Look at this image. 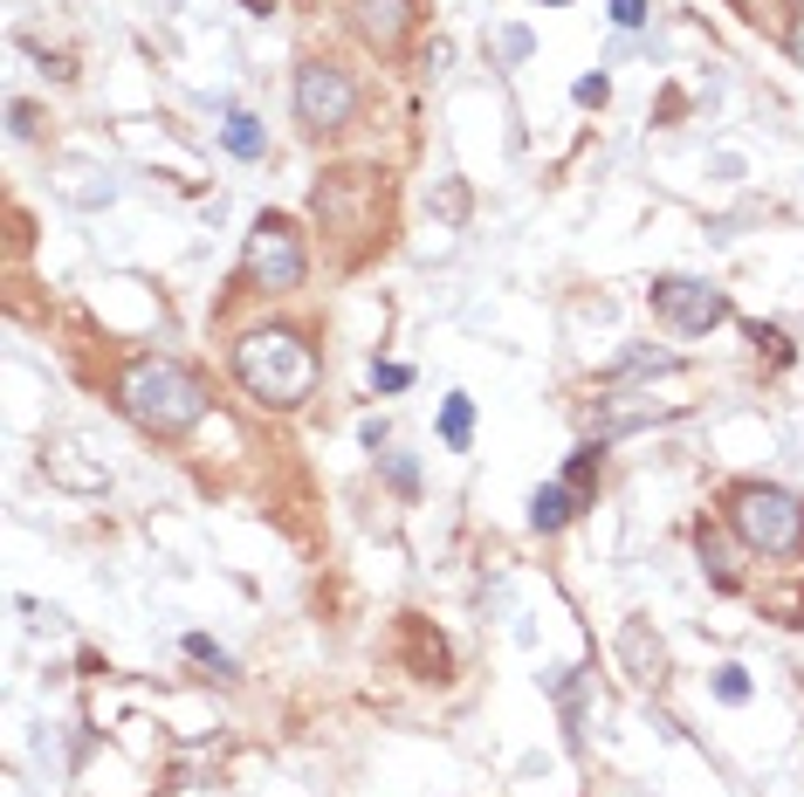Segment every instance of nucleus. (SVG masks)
<instances>
[{
  "instance_id": "dca6fc26",
  "label": "nucleus",
  "mask_w": 804,
  "mask_h": 797,
  "mask_svg": "<svg viewBox=\"0 0 804 797\" xmlns=\"http://www.w3.org/2000/svg\"><path fill=\"white\" fill-rule=\"evenodd\" d=\"M612 21H619V29H639V21H646V0H612Z\"/></svg>"
},
{
  "instance_id": "9d476101",
  "label": "nucleus",
  "mask_w": 804,
  "mask_h": 797,
  "mask_svg": "<svg viewBox=\"0 0 804 797\" xmlns=\"http://www.w3.org/2000/svg\"><path fill=\"white\" fill-rule=\"evenodd\" d=\"M619 653H626V667H633V681H660V639H646V626L633 619L626 633H619Z\"/></svg>"
},
{
  "instance_id": "f3484780",
  "label": "nucleus",
  "mask_w": 804,
  "mask_h": 797,
  "mask_svg": "<svg viewBox=\"0 0 804 797\" xmlns=\"http://www.w3.org/2000/svg\"><path fill=\"white\" fill-rule=\"evenodd\" d=\"M372 378L385 385V392H399V385H412V372H406V365H372Z\"/></svg>"
},
{
  "instance_id": "6ab92c4d",
  "label": "nucleus",
  "mask_w": 804,
  "mask_h": 797,
  "mask_svg": "<svg viewBox=\"0 0 804 797\" xmlns=\"http://www.w3.org/2000/svg\"><path fill=\"white\" fill-rule=\"evenodd\" d=\"M241 8H248V14H275V0H241Z\"/></svg>"
},
{
  "instance_id": "20e7f679",
  "label": "nucleus",
  "mask_w": 804,
  "mask_h": 797,
  "mask_svg": "<svg viewBox=\"0 0 804 797\" xmlns=\"http://www.w3.org/2000/svg\"><path fill=\"white\" fill-rule=\"evenodd\" d=\"M248 282H254V289H269V296H282V289H296V282H303V235L282 214L254 220V235H248Z\"/></svg>"
},
{
  "instance_id": "423d86ee",
  "label": "nucleus",
  "mask_w": 804,
  "mask_h": 797,
  "mask_svg": "<svg viewBox=\"0 0 804 797\" xmlns=\"http://www.w3.org/2000/svg\"><path fill=\"white\" fill-rule=\"evenodd\" d=\"M654 310L673 323V330H715L722 317H729V296L709 289V282H694V275H660L654 282Z\"/></svg>"
},
{
  "instance_id": "2eb2a0df",
  "label": "nucleus",
  "mask_w": 804,
  "mask_h": 797,
  "mask_svg": "<svg viewBox=\"0 0 804 797\" xmlns=\"http://www.w3.org/2000/svg\"><path fill=\"white\" fill-rule=\"evenodd\" d=\"M186 653H193V660H214V667H227V653H220L206 633H186Z\"/></svg>"
},
{
  "instance_id": "aec40b11",
  "label": "nucleus",
  "mask_w": 804,
  "mask_h": 797,
  "mask_svg": "<svg viewBox=\"0 0 804 797\" xmlns=\"http://www.w3.org/2000/svg\"><path fill=\"white\" fill-rule=\"evenodd\" d=\"M551 8H564V0H551Z\"/></svg>"
},
{
  "instance_id": "f8f14e48",
  "label": "nucleus",
  "mask_w": 804,
  "mask_h": 797,
  "mask_svg": "<svg viewBox=\"0 0 804 797\" xmlns=\"http://www.w3.org/2000/svg\"><path fill=\"white\" fill-rule=\"evenodd\" d=\"M262 124L254 117H227V151H235V159H262Z\"/></svg>"
},
{
  "instance_id": "ddd939ff",
  "label": "nucleus",
  "mask_w": 804,
  "mask_h": 797,
  "mask_svg": "<svg viewBox=\"0 0 804 797\" xmlns=\"http://www.w3.org/2000/svg\"><path fill=\"white\" fill-rule=\"evenodd\" d=\"M715 694H722V702H749V674H743V667H722V674H715Z\"/></svg>"
},
{
  "instance_id": "a211bd4d",
  "label": "nucleus",
  "mask_w": 804,
  "mask_h": 797,
  "mask_svg": "<svg viewBox=\"0 0 804 797\" xmlns=\"http://www.w3.org/2000/svg\"><path fill=\"white\" fill-rule=\"evenodd\" d=\"M791 56H797V62H804V8H797V14H791Z\"/></svg>"
},
{
  "instance_id": "f257e3e1",
  "label": "nucleus",
  "mask_w": 804,
  "mask_h": 797,
  "mask_svg": "<svg viewBox=\"0 0 804 797\" xmlns=\"http://www.w3.org/2000/svg\"><path fill=\"white\" fill-rule=\"evenodd\" d=\"M117 399H124V413L145 433H159V441H179V433L200 426V413H206V385L186 365H172V357H138V365L124 372Z\"/></svg>"
},
{
  "instance_id": "f03ea898",
  "label": "nucleus",
  "mask_w": 804,
  "mask_h": 797,
  "mask_svg": "<svg viewBox=\"0 0 804 797\" xmlns=\"http://www.w3.org/2000/svg\"><path fill=\"white\" fill-rule=\"evenodd\" d=\"M235 378L248 385V399L262 406H303L317 392V351L296 330H248L235 344Z\"/></svg>"
},
{
  "instance_id": "1a4fd4ad",
  "label": "nucleus",
  "mask_w": 804,
  "mask_h": 797,
  "mask_svg": "<svg viewBox=\"0 0 804 797\" xmlns=\"http://www.w3.org/2000/svg\"><path fill=\"white\" fill-rule=\"evenodd\" d=\"M570 516H578V488H570V481H551V488H536V496H530V523L536 530H564Z\"/></svg>"
},
{
  "instance_id": "9b49d317",
  "label": "nucleus",
  "mask_w": 804,
  "mask_h": 797,
  "mask_svg": "<svg viewBox=\"0 0 804 797\" xmlns=\"http://www.w3.org/2000/svg\"><path fill=\"white\" fill-rule=\"evenodd\" d=\"M468 433H475V399L454 392L448 406H440V441H448V447H468Z\"/></svg>"
},
{
  "instance_id": "6e6552de",
  "label": "nucleus",
  "mask_w": 804,
  "mask_h": 797,
  "mask_svg": "<svg viewBox=\"0 0 804 797\" xmlns=\"http://www.w3.org/2000/svg\"><path fill=\"white\" fill-rule=\"evenodd\" d=\"M351 21L372 48H399L412 29V0H351Z\"/></svg>"
},
{
  "instance_id": "4468645a",
  "label": "nucleus",
  "mask_w": 804,
  "mask_h": 797,
  "mask_svg": "<svg viewBox=\"0 0 804 797\" xmlns=\"http://www.w3.org/2000/svg\"><path fill=\"white\" fill-rule=\"evenodd\" d=\"M570 96H578V104H605L612 83H605V76H578V90H570Z\"/></svg>"
},
{
  "instance_id": "39448f33",
  "label": "nucleus",
  "mask_w": 804,
  "mask_h": 797,
  "mask_svg": "<svg viewBox=\"0 0 804 797\" xmlns=\"http://www.w3.org/2000/svg\"><path fill=\"white\" fill-rule=\"evenodd\" d=\"M351 111H358V90L337 62H303L296 69V117L309 132H344Z\"/></svg>"
},
{
  "instance_id": "0eeeda50",
  "label": "nucleus",
  "mask_w": 804,
  "mask_h": 797,
  "mask_svg": "<svg viewBox=\"0 0 804 797\" xmlns=\"http://www.w3.org/2000/svg\"><path fill=\"white\" fill-rule=\"evenodd\" d=\"M365 207H378V179H372V172H358V166L330 172L324 186H317V214H324V227L365 235Z\"/></svg>"
},
{
  "instance_id": "7ed1b4c3",
  "label": "nucleus",
  "mask_w": 804,
  "mask_h": 797,
  "mask_svg": "<svg viewBox=\"0 0 804 797\" xmlns=\"http://www.w3.org/2000/svg\"><path fill=\"white\" fill-rule=\"evenodd\" d=\"M729 523L749 550H763V557H797L804 550V502L791 496V488H763V481H749L729 496Z\"/></svg>"
}]
</instances>
